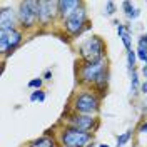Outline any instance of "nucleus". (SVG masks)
<instances>
[{
    "label": "nucleus",
    "mask_w": 147,
    "mask_h": 147,
    "mask_svg": "<svg viewBox=\"0 0 147 147\" xmlns=\"http://www.w3.org/2000/svg\"><path fill=\"white\" fill-rule=\"evenodd\" d=\"M30 147H55V142H54L52 137L42 136V137L35 139L34 142H30Z\"/></svg>",
    "instance_id": "14"
},
{
    "label": "nucleus",
    "mask_w": 147,
    "mask_h": 147,
    "mask_svg": "<svg viewBox=\"0 0 147 147\" xmlns=\"http://www.w3.org/2000/svg\"><path fill=\"white\" fill-rule=\"evenodd\" d=\"M50 77H52V72H50V70H47V72H45V79H50Z\"/></svg>",
    "instance_id": "25"
},
{
    "label": "nucleus",
    "mask_w": 147,
    "mask_h": 147,
    "mask_svg": "<svg viewBox=\"0 0 147 147\" xmlns=\"http://www.w3.org/2000/svg\"><path fill=\"white\" fill-rule=\"evenodd\" d=\"M22 42V34L10 28V30H0V50L3 54H12V50H15L17 45Z\"/></svg>",
    "instance_id": "6"
},
{
    "label": "nucleus",
    "mask_w": 147,
    "mask_h": 147,
    "mask_svg": "<svg viewBox=\"0 0 147 147\" xmlns=\"http://www.w3.org/2000/svg\"><path fill=\"white\" fill-rule=\"evenodd\" d=\"M105 60L95 62V64H85L80 69V77L84 82H95V84H104L107 82V72L104 69Z\"/></svg>",
    "instance_id": "3"
},
{
    "label": "nucleus",
    "mask_w": 147,
    "mask_h": 147,
    "mask_svg": "<svg viewBox=\"0 0 147 147\" xmlns=\"http://www.w3.org/2000/svg\"><path fill=\"white\" fill-rule=\"evenodd\" d=\"M79 52H80V57L85 60V64L100 62V60H104V42L100 37L92 35L80 44Z\"/></svg>",
    "instance_id": "1"
},
{
    "label": "nucleus",
    "mask_w": 147,
    "mask_h": 147,
    "mask_svg": "<svg viewBox=\"0 0 147 147\" xmlns=\"http://www.w3.org/2000/svg\"><path fill=\"white\" fill-rule=\"evenodd\" d=\"M136 57H137V52H134V50H129V52H127V67H129V72L136 70Z\"/></svg>",
    "instance_id": "16"
},
{
    "label": "nucleus",
    "mask_w": 147,
    "mask_h": 147,
    "mask_svg": "<svg viewBox=\"0 0 147 147\" xmlns=\"http://www.w3.org/2000/svg\"><path fill=\"white\" fill-rule=\"evenodd\" d=\"M99 147H109V146H107V144H100Z\"/></svg>",
    "instance_id": "27"
},
{
    "label": "nucleus",
    "mask_w": 147,
    "mask_h": 147,
    "mask_svg": "<svg viewBox=\"0 0 147 147\" xmlns=\"http://www.w3.org/2000/svg\"><path fill=\"white\" fill-rule=\"evenodd\" d=\"M140 92H142V94H147V80L140 85Z\"/></svg>",
    "instance_id": "22"
},
{
    "label": "nucleus",
    "mask_w": 147,
    "mask_h": 147,
    "mask_svg": "<svg viewBox=\"0 0 147 147\" xmlns=\"http://www.w3.org/2000/svg\"><path fill=\"white\" fill-rule=\"evenodd\" d=\"M142 75H144V79L147 80V65H144V67H142Z\"/></svg>",
    "instance_id": "24"
},
{
    "label": "nucleus",
    "mask_w": 147,
    "mask_h": 147,
    "mask_svg": "<svg viewBox=\"0 0 147 147\" xmlns=\"http://www.w3.org/2000/svg\"><path fill=\"white\" fill-rule=\"evenodd\" d=\"M132 79H130V94H137V89H139V77H137V72L132 70Z\"/></svg>",
    "instance_id": "17"
},
{
    "label": "nucleus",
    "mask_w": 147,
    "mask_h": 147,
    "mask_svg": "<svg viewBox=\"0 0 147 147\" xmlns=\"http://www.w3.org/2000/svg\"><path fill=\"white\" fill-rule=\"evenodd\" d=\"M79 7H82V3L79 0H59L57 2V12L60 13V17L64 20L67 17H70Z\"/></svg>",
    "instance_id": "9"
},
{
    "label": "nucleus",
    "mask_w": 147,
    "mask_h": 147,
    "mask_svg": "<svg viewBox=\"0 0 147 147\" xmlns=\"http://www.w3.org/2000/svg\"><path fill=\"white\" fill-rule=\"evenodd\" d=\"M139 132H147V122H144V124L140 125V129H139Z\"/></svg>",
    "instance_id": "23"
},
{
    "label": "nucleus",
    "mask_w": 147,
    "mask_h": 147,
    "mask_svg": "<svg viewBox=\"0 0 147 147\" xmlns=\"http://www.w3.org/2000/svg\"><path fill=\"white\" fill-rule=\"evenodd\" d=\"M74 109L80 115H92V114H95L99 110V99L90 92L79 94L75 97V100H74Z\"/></svg>",
    "instance_id": "5"
},
{
    "label": "nucleus",
    "mask_w": 147,
    "mask_h": 147,
    "mask_svg": "<svg viewBox=\"0 0 147 147\" xmlns=\"http://www.w3.org/2000/svg\"><path fill=\"white\" fill-rule=\"evenodd\" d=\"M60 140L64 147H84L87 146L92 140V134L90 132H85V130H80L77 127H65L60 134Z\"/></svg>",
    "instance_id": "2"
},
{
    "label": "nucleus",
    "mask_w": 147,
    "mask_h": 147,
    "mask_svg": "<svg viewBox=\"0 0 147 147\" xmlns=\"http://www.w3.org/2000/svg\"><path fill=\"white\" fill-rule=\"evenodd\" d=\"M30 100L32 102H44L45 100V92H42V90H35L32 95H30Z\"/></svg>",
    "instance_id": "18"
},
{
    "label": "nucleus",
    "mask_w": 147,
    "mask_h": 147,
    "mask_svg": "<svg viewBox=\"0 0 147 147\" xmlns=\"http://www.w3.org/2000/svg\"><path fill=\"white\" fill-rule=\"evenodd\" d=\"M18 22L24 27H32L38 20V2L37 0H28V2H20L18 5Z\"/></svg>",
    "instance_id": "4"
},
{
    "label": "nucleus",
    "mask_w": 147,
    "mask_h": 147,
    "mask_svg": "<svg viewBox=\"0 0 147 147\" xmlns=\"http://www.w3.org/2000/svg\"><path fill=\"white\" fill-rule=\"evenodd\" d=\"M117 34H119V37L122 38V44L127 49V52L132 50V40H130V32H129V28L125 27V25L117 24Z\"/></svg>",
    "instance_id": "12"
},
{
    "label": "nucleus",
    "mask_w": 147,
    "mask_h": 147,
    "mask_svg": "<svg viewBox=\"0 0 147 147\" xmlns=\"http://www.w3.org/2000/svg\"><path fill=\"white\" fill-rule=\"evenodd\" d=\"M132 137V130H125L124 134L117 136V147H124Z\"/></svg>",
    "instance_id": "15"
},
{
    "label": "nucleus",
    "mask_w": 147,
    "mask_h": 147,
    "mask_svg": "<svg viewBox=\"0 0 147 147\" xmlns=\"http://www.w3.org/2000/svg\"><path fill=\"white\" fill-rule=\"evenodd\" d=\"M28 87H30V89L40 90V87H42V79H32V80L28 82Z\"/></svg>",
    "instance_id": "19"
},
{
    "label": "nucleus",
    "mask_w": 147,
    "mask_h": 147,
    "mask_svg": "<svg viewBox=\"0 0 147 147\" xmlns=\"http://www.w3.org/2000/svg\"><path fill=\"white\" fill-rule=\"evenodd\" d=\"M17 18L15 17V10L13 9H3L0 12V30H10V28H15L17 24Z\"/></svg>",
    "instance_id": "10"
},
{
    "label": "nucleus",
    "mask_w": 147,
    "mask_h": 147,
    "mask_svg": "<svg viewBox=\"0 0 147 147\" xmlns=\"http://www.w3.org/2000/svg\"><path fill=\"white\" fill-rule=\"evenodd\" d=\"M105 12H107V15H114V12H115V3H114V2H107V3H105Z\"/></svg>",
    "instance_id": "20"
},
{
    "label": "nucleus",
    "mask_w": 147,
    "mask_h": 147,
    "mask_svg": "<svg viewBox=\"0 0 147 147\" xmlns=\"http://www.w3.org/2000/svg\"><path fill=\"white\" fill-rule=\"evenodd\" d=\"M122 9L125 10V15H127V18H130V20H136V18L140 15V10L136 9L132 2H122Z\"/></svg>",
    "instance_id": "13"
},
{
    "label": "nucleus",
    "mask_w": 147,
    "mask_h": 147,
    "mask_svg": "<svg viewBox=\"0 0 147 147\" xmlns=\"http://www.w3.org/2000/svg\"><path fill=\"white\" fill-rule=\"evenodd\" d=\"M144 112H147V102L144 104Z\"/></svg>",
    "instance_id": "26"
},
{
    "label": "nucleus",
    "mask_w": 147,
    "mask_h": 147,
    "mask_svg": "<svg viewBox=\"0 0 147 147\" xmlns=\"http://www.w3.org/2000/svg\"><path fill=\"white\" fill-rule=\"evenodd\" d=\"M54 7H57V2H47V0L38 2V22L40 24L47 25L54 20Z\"/></svg>",
    "instance_id": "8"
},
{
    "label": "nucleus",
    "mask_w": 147,
    "mask_h": 147,
    "mask_svg": "<svg viewBox=\"0 0 147 147\" xmlns=\"http://www.w3.org/2000/svg\"><path fill=\"white\" fill-rule=\"evenodd\" d=\"M69 124H70V127H77L80 129V130H85V132H89L92 127H94V119H92V115H72V117H69Z\"/></svg>",
    "instance_id": "11"
},
{
    "label": "nucleus",
    "mask_w": 147,
    "mask_h": 147,
    "mask_svg": "<svg viewBox=\"0 0 147 147\" xmlns=\"http://www.w3.org/2000/svg\"><path fill=\"white\" fill-rule=\"evenodd\" d=\"M142 37H144V38H146V42H147V34H146V35H142Z\"/></svg>",
    "instance_id": "28"
},
{
    "label": "nucleus",
    "mask_w": 147,
    "mask_h": 147,
    "mask_svg": "<svg viewBox=\"0 0 147 147\" xmlns=\"http://www.w3.org/2000/svg\"><path fill=\"white\" fill-rule=\"evenodd\" d=\"M85 22H87V13H85V9H84V7H79V9L70 15V17H67L64 20L65 30H67L69 34H72V35H77V34H80V32H82Z\"/></svg>",
    "instance_id": "7"
},
{
    "label": "nucleus",
    "mask_w": 147,
    "mask_h": 147,
    "mask_svg": "<svg viewBox=\"0 0 147 147\" xmlns=\"http://www.w3.org/2000/svg\"><path fill=\"white\" fill-rule=\"evenodd\" d=\"M137 57L147 65V50H139V49H137Z\"/></svg>",
    "instance_id": "21"
}]
</instances>
